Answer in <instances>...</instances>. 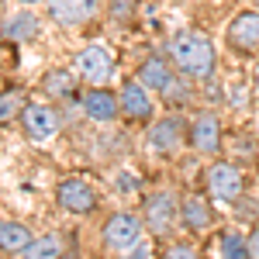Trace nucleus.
Instances as JSON below:
<instances>
[{
    "mask_svg": "<svg viewBox=\"0 0 259 259\" xmlns=\"http://www.w3.org/2000/svg\"><path fill=\"white\" fill-rule=\"evenodd\" d=\"M256 7H259V0H256Z\"/></svg>",
    "mask_w": 259,
    "mask_h": 259,
    "instance_id": "27",
    "label": "nucleus"
},
{
    "mask_svg": "<svg viewBox=\"0 0 259 259\" xmlns=\"http://www.w3.org/2000/svg\"><path fill=\"white\" fill-rule=\"evenodd\" d=\"M183 139H187V128H183L180 118H162L159 124H152V132H149V145H152L156 152H177Z\"/></svg>",
    "mask_w": 259,
    "mask_h": 259,
    "instance_id": "14",
    "label": "nucleus"
},
{
    "mask_svg": "<svg viewBox=\"0 0 259 259\" xmlns=\"http://www.w3.org/2000/svg\"><path fill=\"white\" fill-rule=\"evenodd\" d=\"M31 245V232L21 221H0V249L4 252H24Z\"/></svg>",
    "mask_w": 259,
    "mask_h": 259,
    "instance_id": "16",
    "label": "nucleus"
},
{
    "mask_svg": "<svg viewBox=\"0 0 259 259\" xmlns=\"http://www.w3.org/2000/svg\"><path fill=\"white\" fill-rule=\"evenodd\" d=\"M4 35L11 41H28L38 35V18L35 14H14V18H7L4 24Z\"/></svg>",
    "mask_w": 259,
    "mask_h": 259,
    "instance_id": "17",
    "label": "nucleus"
},
{
    "mask_svg": "<svg viewBox=\"0 0 259 259\" xmlns=\"http://www.w3.org/2000/svg\"><path fill=\"white\" fill-rule=\"evenodd\" d=\"M114 73V52L107 45H87L83 52H76V76L87 83H107Z\"/></svg>",
    "mask_w": 259,
    "mask_h": 259,
    "instance_id": "2",
    "label": "nucleus"
},
{
    "mask_svg": "<svg viewBox=\"0 0 259 259\" xmlns=\"http://www.w3.org/2000/svg\"><path fill=\"white\" fill-rule=\"evenodd\" d=\"M24 128H28V135L35 142H49L59 135L62 118L52 104H28L24 107Z\"/></svg>",
    "mask_w": 259,
    "mask_h": 259,
    "instance_id": "8",
    "label": "nucleus"
},
{
    "mask_svg": "<svg viewBox=\"0 0 259 259\" xmlns=\"http://www.w3.org/2000/svg\"><path fill=\"white\" fill-rule=\"evenodd\" d=\"M207 194L221 204H232L242 197V173L232 162H214L207 166Z\"/></svg>",
    "mask_w": 259,
    "mask_h": 259,
    "instance_id": "5",
    "label": "nucleus"
},
{
    "mask_svg": "<svg viewBox=\"0 0 259 259\" xmlns=\"http://www.w3.org/2000/svg\"><path fill=\"white\" fill-rule=\"evenodd\" d=\"M190 145H194L197 152H204V156L218 152V145H221V124H218V118H214L211 111L197 114V121L190 124Z\"/></svg>",
    "mask_w": 259,
    "mask_h": 259,
    "instance_id": "13",
    "label": "nucleus"
},
{
    "mask_svg": "<svg viewBox=\"0 0 259 259\" xmlns=\"http://www.w3.org/2000/svg\"><path fill=\"white\" fill-rule=\"evenodd\" d=\"M41 90H45V94H52V97H73L76 80H73V73H69V69H52V73H45Z\"/></svg>",
    "mask_w": 259,
    "mask_h": 259,
    "instance_id": "18",
    "label": "nucleus"
},
{
    "mask_svg": "<svg viewBox=\"0 0 259 259\" xmlns=\"http://www.w3.org/2000/svg\"><path fill=\"white\" fill-rule=\"evenodd\" d=\"M135 4H139V0H111V14H114L118 21H132Z\"/></svg>",
    "mask_w": 259,
    "mask_h": 259,
    "instance_id": "23",
    "label": "nucleus"
},
{
    "mask_svg": "<svg viewBox=\"0 0 259 259\" xmlns=\"http://www.w3.org/2000/svg\"><path fill=\"white\" fill-rule=\"evenodd\" d=\"M249 259H259V228L249 235Z\"/></svg>",
    "mask_w": 259,
    "mask_h": 259,
    "instance_id": "25",
    "label": "nucleus"
},
{
    "mask_svg": "<svg viewBox=\"0 0 259 259\" xmlns=\"http://www.w3.org/2000/svg\"><path fill=\"white\" fill-rule=\"evenodd\" d=\"M56 200H59L62 211H69V214H90L94 207H97V194H94V187L87 183V180H62L59 187H56Z\"/></svg>",
    "mask_w": 259,
    "mask_h": 259,
    "instance_id": "4",
    "label": "nucleus"
},
{
    "mask_svg": "<svg viewBox=\"0 0 259 259\" xmlns=\"http://www.w3.org/2000/svg\"><path fill=\"white\" fill-rule=\"evenodd\" d=\"M221 259H249V239H242L239 232H225L221 235Z\"/></svg>",
    "mask_w": 259,
    "mask_h": 259,
    "instance_id": "20",
    "label": "nucleus"
},
{
    "mask_svg": "<svg viewBox=\"0 0 259 259\" xmlns=\"http://www.w3.org/2000/svg\"><path fill=\"white\" fill-rule=\"evenodd\" d=\"M169 62L187 76H211L214 69V45L197 31H180L169 41Z\"/></svg>",
    "mask_w": 259,
    "mask_h": 259,
    "instance_id": "1",
    "label": "nucleus"
},
{
    "mask_svg": "<svg viewBox=\"0 0 259 259\" xmlns=\"http://www.w3.org/2000/svg\"><path fill=\"white\" fill-rule=\"evenodd\" d=\"M145 225H149V232L152 235H169L173 232V225H177V200L169 190H159V194H152V197L145 200Z\"/></svg>",
    "mask_w": 259,
    "mask_h": 259,
    "instance_id": "6",
    "label": "nucleus"
},
{
    "mask_svg": "<svg viewBox=\"0 0 259 259\" xmlns=\"http://www.w3.org/2000/svg\"><path fill=\"white\" fill-rule=\"evenodd\" d=\"M180 221H183L187 228H194V232H204V228L211 225V207H207V200L187 197L180 204Z\"/></svg>",
    "mask_w": 259,
    "mask_h": 259,
    "instance_id": "15",
    "label": "nucleus"
},
{
    "mask_svg": "<svg viewBox=\"0 0 259 259\" xmlns=\"http://www.w3.org/2000/svg\"><path fill=\"white\" fill-rule=\"evenodd\" d=\"M139 83L145 90H156V94H166L173 97L177 94V73H173V62L162 59V56H149L139 69Z\"/></svg>",
    "mask_w": 259,
    "mask_h": 259,
    "instance_id": "7",
    "label": "nucleus"
},
{
    "mask_svg": "<svg viewBox=\"0 0 259 259\" xmlns=\"http://www.w3.org/2000/svg\"><path fill=\"white\" fill-rule=\"evenodd\" d=\"M21 4H24V7H31V4H41V0H21Z\"/></svg>",
    "mask_w": 259,
    "mask_h": 259,
    "instance_id": "26",
    "label": "nucleus"
},
{
    "mask_svg": "<svg viewBox=\"0 0 259 259\" xmlns=\"http://www.w3.org/2000/svg\"><path fill=\"white\" fill-rule=\"evenodd\" d=\"M104 242L114 252H128L135 242H142V218L132 211H118L114 218L104 225Z\"/></svg>",
    "mask_w": 259,
    "mask_h": 259,
    "instance_id": "3",
    "label": "nucleus"
},
{
    "mask_svg": "<svg viewBox=\"0 0 259 259\" xmlns=\"http://www.w3.org/2000/svg\"><path fill=\"white\" fill-rule=\"evenodd\" d=\"M228 45L239 52H256L259 49V11H242L228 24Z\"/></svg>",
    "mask_w": 259,
    "mask_h": 259,
    "instance_id": "9",
    "label": "nucleus"
},
{
    "mask_svg": "<svg viewBox=\"0 0 259 259\" xmlns=\"http://www.w3.org/2000/svg\"><path fill=\"white\" fill-rule=\"evenodd\" d=\"M118 104H121V114L132 121H149L152 118V100H149V94H145V87H142L139 80L124 83L118 94Z\"/></svg>",
    "mask_w": 259,
    "mask_h": 259,
    "instance_id": "12",
    "label": "nucleus"
},
{
    "mask_svg": "<svg viewBox=\"0 0 259 259\" xmlns=\"http://www.w3.org/2000/svg\"><path fill=\"white\" fill-rule=\"evenodd\" d=\"M162 259H200V252H197V245H190V242H177V245L166 249Z\"/></svg>",
    "mask_w": 259,
    "mask_h": 259,
    "instance_id": "22",
    "label": "nucleus"
},
{
    "mask_svg": "<svg viewBox=\"0 0 259 259\" xmlns=\"http://www.w3.org/2000/svg\"><path fill=\"white\" fill-rule=\"evenodd\" d=\"M121 259H152V249H149L145 242H135V245H132V252H124Z\"/></svg>",
    "mask_w": 259,
    "mask_h": 259,
    "instance_id": "24",
    "label": "nucleus"
},
{
    "mask_svg": "<svg viewBox=\"0 0 259 259\" xmlns=\"http://www.w3.org/2000/svg\"><path fill=\"white\" fill-rule=\"evenodd\" d=\"M80 107H83V114H87L90 121H100V124H107V121H114L121 114L118 97H114L111 90H104V87L87 90V94L80 97Z\"/></svg>",
    "mask_w": 259,
    "mask_h": 259,
    "instance_id": "10",
    "label": "nucleus"
},
{
    "mask_svg": "<svg viewBox=\"0 0 259 259\" xmlns=\"http://www.w3.org/2000/svg\"><path fill=\"white\" fill-rule=\"evenodd\" d=\"M21 256L24 259H62V242H59V235H41V239H31V245Z\"/></svg>",
    "mask_w": 259,
    "mask_h": 259,
    "instance_id": "19",
    "label": "nucleus"
},
{
    "mask_svg": "<svg viewBox=\"0 0 259 259\" xmlns=\"http://www.w3.org/2000/svg\"><path fill=\"white\" fill-rule=\"evenodd\" d=\"M28 104H24V94L21 90H7V94H0V124L11 118H18V111H24Z\"/></svg>",
    "mask_w": 259,
    "mask_h": 259,
    "instance_id": "21",
    "label": "nucleus"
},
{
    "mask_svg": "<svg viewBox=\"0 0 259 259\" xmlns=\"http://www.w3.org/2000/svg\"><path fill=\"white\" fill-rule=\"evenodd\" d=\"M45 4H49V14L59 24H69V28L87 24L100 7V0H45Z\"/></svg>",
    "mask_w": 259,
    "mask_h": 259,
    "instance_id": "11",
    "label": "nucleus"
}]
</instances>
